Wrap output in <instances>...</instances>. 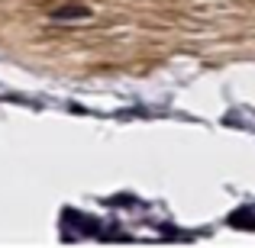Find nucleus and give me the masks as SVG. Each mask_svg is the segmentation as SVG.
Here are the masks:
<instances>
[{"label":"nucleus","mask_w":255,"mask_h":248,"mask_svg":"<svg viewBox=\"0 0 255 248\" xmlns=\"http://www.w3.org/2000/svg\"><path fill=\"white\" fill-rule=\"evenodd\" d=\"M87 16H91V10H87V6H81V3L58 6V10L52 13V19H55V23H75V19H87Z\"/></svg>","instance_id":"f257e3e1"}]
</instances>
